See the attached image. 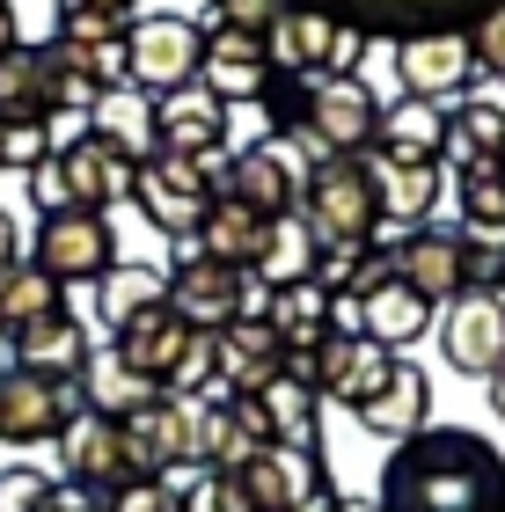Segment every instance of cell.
Wrapping results in <instances>:
<instances>
[{
	"instance_id": "obj_54",
	"label": "cell",
	"mask_w": 505,
	"mask_h": 512,
	"mask_svg": "<svg viewBox=\"0 0 505 512\" xmlns=\"http://www.w3.org/2000/svg\"><path fill=\"white\" fill-rule=\"evenodd\" d=\"M0 44H8V0H0Z\"/></svg>"
},
{
	"instance_id": "obj_40",
	"label": "cell",
	"mask_w": 505,
	"mask_h": 512,
	"mask_svg": "<svg viewBox=\"0 0 505 512\" xmlns=\"http://www.w3.org/2000/svg\"><path fill=\"white\" fill-rule=\"evenodd\" d=\"M462 227L469 235H505V161H484V169H462Z\"/></svg>"
},
{
	"instance_id": "obj_48",
	"label": "cell",
	"mask_w": 505,
	"mask_h": 512,
	"mask_svg": "<svg viewBox=\"0 0 505 512\" xmlns=\"http://www.w3.org/2000/svg\"><path fill=\"white\" fill-rule=\"evenodd\" d=\"M30 198H37V220H44V213H74V198H66V176H59L52 154L30 169Z\"/></svg>"
},
{
	"instance_id": "obj_6",
	"label": "cell",
	"mask_w": 505,
	"mask_h": 512,
	"mask_svg": "<svg viewBox=\"0 0 505 512\" xmlns=\"http://www.w3.org/2000/svg\"><path fill=\"white\" fill-rule=\"evenodd\" d=\"M22 256L59 286H96L118 264V235H110V213H44Z\"/></svg>"
},
{
	"instance_id": "obj_5",
	"label": "cell",
	"mask_w": 505,
	"mask_h": 512,
	"mask_svg": "<svg viewBox=\"0 0 505 512\" xmlns=\"http://www.w3.org/2000/svg\"><path fill=\"white\" fill-rule=\"evenodd\" d=\"M388 271L403 278V286H418L432 308H447L454 293H469L476 278H484V249H476V235L462 227V235H454V227H410V235L396 242V256H388Z\"/></svg>"
},
{
	"instance_id": "obj_21",
	"label": "cell",
	"mask_w": 505,
	"mask_h": 512,
	"mask_svg": "<svg viewBox=\"0 0 505 512\" xmlns=\"http://www.w3.org/2000/svg\"><path fill=\"white\" fill-rule=\"evenodd\" d=\"M52 447H59V476H66V483H96V491H118V483L132 476L125 425H118V417H103V410H74Z\"/></svg>"
},
{
	"instance_id": "obj_27",
	"label": "cell",
	"mask_w": 505,
	"mask_h": 512,
	"mask_svg": "<svg viewBox=\"0 0 505 512\" xmlns=\"http://www.w3.org/2000/svg\"><path fill=\"white\" fill-rule=\"evenodd\" d=\"M425 410H432V381H425L410 359H396V366H388V381L366 395L352 417H359V432H374V439H388V447H396V439L425 432Z\"/></svg>"
},
{
	"instance_id": "obj_49",
	"label": "cell",
	"mask_w": 505,
	"mask_h": 512,
	"mask_svg": "<svg viewBox=\"0 0 505 512\" xmlns=\"http://www.w3.org/2000/svg\"><path fill=\"white\" fill-rule=\"evenodd\" d=\"M103 498H110V491H96V483H66V476H59L52 491H44L37 512H103Z\"/></svg>"
},
{
	"instance_id": "obj_15",
	"label": "cell",
	"mask_w": 505,
	"mask_h": 512,
	"mask_svg": "<svg viewBox=\"0 0 505 512\" xmlns=\"http://www.w3.org/2000/svg\"><path fill=\"white\" fill-rule=\"evenodd\" d=\"M74 410H81V395L66 381H44L30 366H0V439H8V447H44V439H59Z\"/></svg>"
},
{
	"instance_id": "obj_1",
	"label": "cell",
	"mask_w": 505,
	"mask_h": 512,
	"mask_svg": "<svg viewBox=\"0 0 505 512\" xmlns=\"http://www.w3.org/2000/svg\"><path fill=\"white\" fill-rule=\"evenodd\" d=\"M381 512H505V454L476 432H410L381 461Z\"/></svg>"
},
{
	"instance_id": "obj_44",
	"label": "cell",
	"mask_w": 505,
	"mask_h": 512,
	"mask_svg": "<svg viewBox=\"0 0 505 512\" xmlns=\"http://www.w3.org/2000/svg\"><path fill=\"white\" fill-rule=\"evenodd\" d=\"M286 15V0H213V30H235V37H271V22Z\"/></svg>"
},
{
	"instance_id": "obj_55",
	"label": "cell",
	"mask_w": 505,
	"mask_h": 512,
	"mask_svg": "<svg viewBox=\"0 0 505 512\" xmlns=\"http://www.w3.org/2000/svg\"><path fill=\"white\" fill-rule=\"evenodd\" d=\"M498 271H505V256H498Z\"/></svg>"
},
{
	"instance_id": "obj_7",
	"label": "cell",
	"mask_w": 505,
	"mask_h": 512,
	"mask_svg": "<svg viewBox=\"0 0 505 512\" xmlns=\"http://www.w3.org/2000/svg\"><path fill=\"white\" fill-rule=\"evenodd\" d=\"M213 191H220L213 169H198V161H183V154H162V147H154L140 161V176H132V205L147 213V227H162V235H176V242L198 235Z\"/></svg>"
},
{
	"instance_id": "obj_16",
	"label": "cell",
	"mask_w": 505,
	"mask_h": 512,
	"mask_svg": "<svg viewBox=\"0 0 505 512\" xmlns=\"http://www.w3.org/2000/svg\"><path fill=\"white\" fill-rule=\"evenodd\" d=\"M154 147L162 154H183V161H198V169H227V103L220 96H205V88H176V96L154 103Z\"/></svg>"
},
{
	"instance_id": "obj_14",
	"label": "cell",
	"mask_w": 505,
	"mask_h": 512,
	"mask_svg": "<svg viewBox=\"0 0 505 512\" xmlns=\"http://www.w3.org/2000/svg\"><path fill=\"white\" fill-rule=\"evenodd\" d=\"M125 425V447H132V476H169V469H191L198 461V403H183V395H154L140 403Z\"/></svg>"
},
{
	"instance_id": "obj_2",
	"label": "cell",
	"mask_w": 505,
	"mask_h": 512,
	"mask_svg": "<svg viewBox=\"0 0 505 512\" xmlns=\"http://www.w3.org/2000/svg\"><path fill=\"white\" fill-rule=\"evenodd\" d=\"M301 227L315 242H374L381 235V191L366 154H315L301 183Z\"/></svg>"
},
{
	"instance_id": "obj_53",
	"label": "cell",
	"mask_w": 505,
	"mask_h": 512,
	"mask_svg": "<svg viewBox=\"0 0 505 512\" xmlns=\"http://www.w3.org/2000/svg\"><path fill=\"white\" fill-rule=\"evenodd\" d=\"M491 410L505 417V366H498V374H491Z\"/></svg>"
},
{
	"instance_id": "obj_17",
	"label": "cell",
	"mask_w": 505,
	"mask_h": 512,
	"mask_svg": "<svg viewBox=\"0 0 505 512\" xmlns=\"http://www.w3.org/2000/svg\"><path fill=\"white\" fill-rule=\"evenodd\" d=\"M271 447V417L257 395H198V461L220 476H235L242 461H257Z\"/></svg>"
},
{
	"instance_id": "obj_36",
	"label": "cell",
	"mask_w": 505,
	"mask_h": 512,
	"mask_svg": "<svg viewBox=\"0 0 505 512\" xmlns=\"http://www.w3.org/2000/svg\"><path fill=\"white\" fill-rule=\"evenodd\" d=\"M257 403H264V417H271V439H293V447H315V425H323V395H315L301 374H286L279 381H264L257 388Z\"/></svg>"
},
{
	"instance_id": "obj_47",
	"label": "cell",
	"mask_w": 505,
	"mask_h": 512,
	"mask_svg": "<svg viewBox=\"0 0 505 512\" xmlns=\"http://www.w3.org/2000/svg\"><path fill=\"white\" fill-rule=\"evenodd\" d=\"M469 52H476V74H498L505 81V0L484 8V22L469 30Z\"/></svg>"
},
{
	"instance_id": "obj_35",
	"label": "cell",
	"mask_w": 505,
	"mask_h": 512,
	"mask_svg": "<svg viewBox=\"0 0 505 512\" xmlns=\"http://www.w3.org/2000/svg\"><path fill=\"white\" fill-rule=\"evenodd\" d=\"M315 256H323V242L301 227V213H293V220H271V235H264V249H257V264H249V278H257L264 293L301 286V278H315Z\"/></svg>"
},
{
	"instance_id": "obj_52",
	"label": "cell",
	"mask_w": 505,
	"mask_h": 512,
	"mask_svg": "<svg viewBox=\"0 0 505 512\" xmlns=\"http://www.w3.org/2000/svg\"><path fill=\"white\" fill-rule=\"evenodd\" d=\"M315 512H381V505H374V498H323Z\"/></svg>"
},
{
	"instance_id": "obj_11",
	"label": "cell",
	"mask_w": 505,
	"mask_h": 512,
	"mask_svg": "<svg viewBox=\"0 0 505 512\" xmlns=\"http://www.w3.org/2000/svg\"><path fill=\"white\" fill-rule=\"evenodd\" d=\"M388 366H396V352H381L374 337H359V330H330L315 352L293 359V374H301L323 403H344V410H359L366 395H374L388 381Z\"/></svg>"
},
{
	"instance_id": "obj_19",
	"label": "cell",
	"mask_w": 505,
	"mask_h": 512,
	"mask_svg": "<svg viewBox=\"0 0 505 512\" xmlns=\"http://www.w3.org/2000/svg\"><path fill=\"white\" fill-rule=\"evenodd\" d=\"M396 81H403V96H418V103L462 96V88L476 81L469 37L462 30H418V37H403L396 44Z\"/></svg>"
},
{
	"instance_id": "obj_45",
	"label": "cell",
	"mask_w": 505,
	"mask_h": 512,
	"mask_svg": "<svg viewBox=\"0 0 505 512\" xmlns=\"http://www.w3.org/2000/svg\"><path fill=\"white\" fill-rule=\"evenodd\" d=\"M52 147H59L52 125H0V169H22V176H30Z\"/></svg>"
},
{
	"instance_id": "obj_37",
	"label": "cell",
	"mask_w": 505,
	"mask_h": 512,
	"mask_svg": "<svg viewBox=\"0 0 505 512\" xmlns=\"http://www.w3.org/2000/svg\"><path fill=\"white\" fill-rule=\"evenodd\" d=\"M154 300H169V278L154 271V264H110L103 278H96V308H103V330H125L140 308H154Z\"/></svg>"
},
{
	"instance_id": "obj_23",
	"label": "cell",
	"mask_w": 505,
	"mask_h": 512,
	"mask_svg": "<svg viewBox=\"0 0 505 512\" xmlns=\"http://www.w3.org/2000/svg\"><path fill=\"white\" fill-rule=\"evenodd\" d=\"M191 344H198V330L169 308V300H154V308H140V315L125 322V330H110V352H118L132 374H147L154 388H169V381H176V366L191 359Z\"/></svg>"
},
{
	"instance_id": "obj_41",
	"label": "cell",
	"mask_w": 505,
	"mask_h": 512,
	"mask_svg": "<svg viewBox=\"0 0 505 512\" xmlns=\"http://www.w3.org/2000/svg\"><path fill=\"white\" fill-rule=\"evenodd\" d=\"M59 15L66 0H8V44H30V52L59 44Z\"/></svg>"
},
{
	"instance_id": "obj_29",
	"label": "cell",
	"mask_w": 505,
	"mask_h": 512,
	"mask_svg": "<svg viewBox=\"0 0 505 512\" xmlns=\"http://www.w3.org/2000/svg\"><path fill=\"white\" fill-rule=\"evenodd\" d=\"M374 161V191H381V220H403V227H425L432 205H440V161H388V154H366Z\"/></svg>"
},
{
	"instance_id": "obj_50",
	"label": "cell",
	"mask_w": 505,
	"mask_h": 512,
	"mask_svg": "<svg viewBox=\"0 0 505 512\" xmlns=\"http://www.w3.org/2000/svg\"><path fill=\"white\" fill-rule=\"evenodd\" d=\"M22 264V235H15V220L0 213V271H15Z\"/></svg>"
},
{
	"instance_id": "obj_38",
	"label": "cell",
	"mask_w": 505,
	"mask_h": 512,
	"mask_svg": "<svg viewBox=\"0 0 505 512\" xmlns=\"http://www.w3.org/2000/svg\"><path fill=\"white\" fill-rule=\"evenodd\" d=\"M66 308V286L59 278H44L30 256H22L15 271H0V337L22 330V322H44V315H59Z\"/></svg>"
},
{
	"instance_id": "obj_13",
	"label": "cell",
	"mask_w": 505,
	"mask_h": 512,
	"mask_svg": "<svg viewBox=\"0 0 505 512\" xmlns=\"http://www.w3.org/2000/svg\"><path fill=\"white\" fill-rule=\"evenodd\" d=\"M249 483L257 512H315L330 498V469H323V447H293V439H271L257 461L235 469Z\"/></svg>"
},
{
	"instance_id": "obj_4",
	"label": "cell",
	"mask_w": 505,
	"mask_h": 512,
	"mask_svg": "<svg viewBox=\"0 0 505 512\" xmlns=\"http://www.w3.org/2000/svg\"><path fill=\"white\" fill-rule=\"evenodd\" d=\"M169 308L191 322V330H227V322H242V315H264V286L242 264L183 249L176 271H169Z\"/></svg>"
},
{
	"instance_id": "obj_51",
	"label": "cell",
	"mask_w": 505,
	"mask_h": 512,
	"mask_svg": "<svg viewBox=\"0 0 505 512\" xmlns=\"http://www.w3.org/2000/svg\"><path fill=\"white\" fill-rule=\"evenodd\" d=\"M66 8H96V15H125V22H132V8H140V0H66Z\"/></svg>"
},
{
	"instance_id": "obj_42",
	"label": "cell",
	"mask_w": 505,
	"mask_h": 512,
	"mask_svg": "<svg viewBox=\"0 0 505 512\" xmlns=\"http://www.w3.org/2000/svg\"><path fill=\"white\" fill-rule=\"evenodd\" d=\"M103 512H183V491L169 476H125L118 491L103 498Z\"/></svg>"
},
{
	"instance_id": "obj_39",
	"label": "cell",
	"mask_w": 505,
	"mask_h": 512,
	"mask_svg": "<svg viewBox=\"0 0 505 512\" xmlns=\"http://www.w3.org/2000/svg\"><path fill=\"white\" fill-rule=\"evenodd\" d=\"M381 264H388L381 242H330L323 256H315V286H323L330 300H352V293H359Z\"/></svg>"
},
{
	"instance_id": "obj_24",
	"label": "cell",
	"mask_w": 505,
	"mask_h": 512,
	"mask_svg": "<svg viewBox=\"0 0 505 512\" xmlns=\"http://www.w3.org/2000/svg\"><path fill=\"white\" fill-rule=\"evenodd\" d=\"M352 308H359V337H374L381 352H403V344H418L432 330V300L418 286H403L388 264L352 293Z\"/></svg>"
},
{
	"instance_id": "obj_46",
	"label": "cell",
	"mask_w": 505,
	"mask_h": 512,
	"mask_svg": "<svg viewBox=\"0 0 505 512\" xmlns=\"http://www.w3.org/2000/svg\"><path fill=\"white\" fill-rule=\"evenodd\" d=\"M44 491H52V476L30 469V461H15V469H0V512H37Z\"/></svg>"
},
{
	"instance_id": "obj_9",
	"label": "cell",
	"mask_w": 505,
	"mask_h": 512,
	"mask_svg": "<svg viewBox=\"0 0 505 512\" xmlns=\"http://www.w3.org/2000/svg\"><path fill=\"white\" fill-rule=\"evenodd\" d=\"M432 337H440V359L454 366V374L491 381L498 366H505V300L484 293V286L454 293L447 308L432 315Z\"/></svg>"
},
{
	"instance_id": "obj_3",
	"label": "cell",
	"mask_w": 505,
	"mask_h": 512,
	"mask_svg": "<svg viewBox=\"0 0 505 512\" xmlns=\"http://www.w3.org/2000/svg\"><path fill=\"white\" fill-rule=\"evenodd\" d=\"M198 66H205V30L191 15H132L125 30V81L140 96H176V88H198Z\"/></svg>"
},
{
	"instance_id": "obj_22",
	"label": "cell",
	"mask_w": 505,
	"mask_h": 512,
	"mask_svg": "<svg viewBox=\"0 0 505 512\" xmlns=\"http://www.w3.org/2000/svg\"><path fill=\"white\" fill-rule=\"evenodd\" d=\"M66 118V88H59V59L52 44H0V125H52Z\"/></svg>"
},
{
	"instance_id": "obj_32",
	"label": "cell",
	"mask_w": 505,
	"mask_h": 512,
	"mask_svg": "<svg viewBox=\"0 0 505 512\" xmlns=\"http://www.w3.org/2000/svg\"><path fill=\"white\" fill-rule=\"evenodd\" d=\"M440 147H447L440 103H418V96L381 103V139H374V154H388V161H440Z\"/></svg>"
},
{
	"instance_id": "obj_20",
	"label": "cell",
	"mask_w": 505,
	"mask_h": 512,
	"mask_svg": "<svg viewBox=\"0 0 505 512\" xmlns=\"http://www.w3.org/2000/svg\"><path fill=\"white\" fill-rule=\"evenodd\" d=\"M293 366V352L279 344V330H271L264 315H242L227 322V330H213V388L220 395H257L264 381H279Z\"/></svg>"
},
{
	"instance_id": "obj_12",
	"label": "cell",
	"mask_w": 505,
	"mask_h": 512,
	"mask_svg": "<svg viewBox=\"0 0 505 512\" xmlns=\"http://www.w3.org/2000/svg\"><path fill=\"white\" fill-rule=\"evenodd\" d=\"M359 30L352 22H337L323 8H286L279 22H271V37H264V52L279 74H308V81H323V74H344V66L359 59Z\"/></svg>"
},
{
	"instance_id": "obj_28",
	"label": "cell",
	"mask_w": 505,
	"mask_h": 512,
	"mask_svg": "<svg viewBox=\"0 0 505 512\" xmlns=\"http://www.w3.org/2000/svg\"><path fill=\"white\" fill-rule=\"evenodd\" d=\"M264 322L279 330V344L293 359L301 352H315L330 330H337V300L315 286V278H301V286H279V293H264Z\"/></svg>"
},
{
	"instance_id": "obj_8",
	"label": "cell",
	"mask_w": 505,
	"mask_h": 512,
	"mask_svg": "<svg viewBox=\"0 0 505 512\" xmlns=\"http://www.w3.org/2000/svg\"><path fill=\"white\" fill-rule=\"evenodd\" d=\"M301 183H308V154L293 139H257V147H235L220 169V191L257 205L264 220H293L301 213Z\"/></svg>"
},
{
	"instance_id": "obj_25",
	"label": "cell",
	"mask_w": 505,
	"mask_h": 512,
	"mask_svg": "<svg viewBox=\"0 0 505 512\" xmlns=\"http://www.w3.org/2000/svg\"><path fill=\"white\" fill-rule=\"evenodd\" d=\"M88 322L74 308H59V315H44V322H22V330H8V366H30V374L44 381H66L74 388L81 381V366H88Z\"/></svg>"
},
{
	"instance_id": "obj_31",
	"label": "cell",
	"mask_w": 505,
	"mask_h": 512,
	"mask_svg": "<svg viewBox=\"0 0 505 512\" xmlns=\"http://www.w3.org/2000/svg\"><path fill=\"white\" fill-rule=\"evenodd\" d=\"M88 132L110 139V147L132 154V161H147V154H154V96H140L132 81L103 88V96L88 103Z\"/></svg>"
},
{
	"instance_id": "obj_33",
	"label": "cell",
	"mask_w": 505,
	"mask_h": 512,
	"mask_svg": "<svg viewBox=\"0 0 505 512\" xmlns=\"http://www.w3.org/2000/svg\"><path fill=\"white\" fill-rule=\"evenodd\" d=\"M74 395H81V410H103V417H132L140 403H154L162 388H154L147 374H132V366H125L118 352H88V366H81Z\"/></svg>"
},
{
	"instance_id": "obj_34",
	"label": "cell",
	"mask_w": 505,
	"mask_h": 512,
	"mask_svg": "<svg viewBox=\"0 0 505 512\" xmlns=\"http://www.w3.org/2000/svg\"><path fill=\"white\" fill-rule=\"evenodd\" d=\"M484 161H505V110L498 103H462L447 118V147H440V169H484Z\"/></svg>"
},
{
	"instance_id": "obj_18",
	"label": "cell",
	"mask_w": 505,
	"mask_h": 512,
	"mask_svg": "<svg viewBox=\"0 0 505 512\" xmlns=\"http://www.w3.org/2000/svg\"><path fill=\"white\" fill-rule=\"evenodd\" d=\"M52 161H59V176H66L74 213H110V205H125V198H132V176H140V161L118 154V147H110V139H96V132L59 139Z\"/></svg>"
},
{
	"instance_id": "obj_26",
	"label": "cell",
	"mask_w": 505,
	"mask_h": 512,
	"mask_svg": "<svg viewBox=\"0 0 505 512\" xmlns=\"http://www.w3.org/2000/svg\"><path fill=\"white\" fill-rule=\"evenodd\" d=\"M271 52L257 37H235V30H205V66H198V88L205 96H220L227 110L235 103H264L271 96Z\"/></svg>"
},
{
	"instance_id": "obj_30",
	"label": "cell",
	"mask_w": 505,
	"mask_h": 512,
	"mask_svg": "<svg viewBox=\"0 0 505 512\" xmlns=\"http://www.w3.org/2000/svg\"><path fill=\"white\" fill-rule=\"evenodd\" d=\"M264 235H271V220L257 213V205H242V198H227V191H213V205H205V220H198V249L205 256H220V264H257V249H264Z\"/></svg>"
},
{
	"instance_id": "obj_43",
	"label": "cell",
	"mask_w": 505,
	"mask_h": 512,
	"mask_svg": "<svg viewBox=\"0 0 505 512\" xmlns=\"http://www.w3.org/2000/svg\"><path fill=\"white\" fill-rule=\"evenodd\" d=\"M183 512H257V498H249V483H242V476L205 469L191 491H183Z\"/></svg>"
},
{
	"instance_id": "obj_10",
	"label": "cell",
	"mask_w": 505,
	"mask_h": 512,
	"mask_svg": "<svg viewBox=\"0 0 505 512\" xmlns=\"http://www.w3.org/2000/svg\"><path fill=\"white\" fill-rule=\"evenodd\" d=\"M308 147L315 154H374L381 139V96L359 74H323L308 88Z\"/></svg>"
}]
</instances>
